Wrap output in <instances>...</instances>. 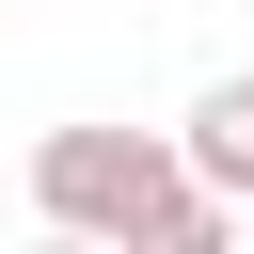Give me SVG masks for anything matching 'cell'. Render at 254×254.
Returning <instances> with one entry per match:
<instances>
[{
  "instance_id": "2",
  "label": "cell",
  "mask_w": 254,
  "mask_h": 254,
  "mask_svg": "<svg viewBox=\"0 0 254 254\" xmlns=\"http://www.w3.org/2000/svg\"><path fill=\"white\" fill-rule=\"evenodd\" d=\"M190 175H206V190H238V206H254V64H238V79H222V95H206V111H190Z\"/></svg>"
},
{
  "instance_id": "1",
  "label": "cell",
  "mask_w": 254,
  "mask_h": 254,
  "mask_svg": "<svg viewBox=\"0 0 254 254\" xmlns=\"http://www.w3.org/2000/svg\"><path fill=\"white\" fill-rule=\"evenodd\" d=\"M32 222L111 238V254H222L238 190L190 175V127H48L32 143Z\"/></svg>"
}]
</instances>
